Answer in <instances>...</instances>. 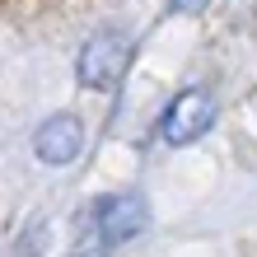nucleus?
<instances>
[{"label":"nucleus","instance_id":"1","mask_svg":"<svg viewBox=\"0 0 257 257\" xmlns=\"http://www.w3.org/2000/svg\"><path fill=\"white\" fill-rule=\"evenodd\" d=\"M126 61H131V38L122 28H103L80 52V84L84 89H112L126 75Z\"/></svg>","mask_w":257,"mask_h":257},{"label":"nucleus","instance_id":"2","mask_svg":"<svg viewBox=\"0 0 257 257\" xmlns=\"http://www.w3.org/2000/svg\"><path fill=\"white\" fill-rule=\"evenodd\" d=\"M210 126H215V98H210V89L192 84L164 108L159 136H164V145H192V141H201Z\"/></svg>","mask_w":257,"mask_h":257},{"label":"nucleus","instance_id":"3","mask_svg":"<svg viewBox=\"0 0 257 257\" xmlns=\"http://www.w3.org/2000/svg\"><path fill=\"white\" fill-rule=\"evenodd\" d=\"M89 220H94L98 243L112 248V243H126V238H136V234L150 224V206H145L141 192H112V196H103V201L89 210Z\"/></svg>","mask_w":257,"mask_h":257},{"label":"nucleus","instance_id":"4","mask_svg":"<svg viewBox=\"0 0 257 257\" xmlns=\"http://www.w3.org/2000/svg\"><path fill=\"white\" fill-rule=\"evenodd\" d=\"M33 150H38V159L42 164H75L80 159V150H84V122L75 112H56V117H47V122L38 126V136H33Z\"/></svg>","mask_w":257,"mask_h":257},{"label":"nucleus","instance_id":"5","mask_svg":"<svg viewBox=\"0 0 257 257\" xmlns=\"http://www.w3.org/2000/svg\"><path fill=\"white\" fill-rule=\"evenodd\" d=\"M169 5H173L178 14H196V10H206L210 0H169Z\"/></svg>","mask_w":257,"mask_h":257},{"label":"nucleus","instance_id":"6","mask_svg":"<svg viewBox=\"0 0 257 257\" xmlns=\"http://www.w3.org/2000/svg\"><path fill=\"white\" fill-rule=\"evenodd\" d=\"M70 257H108L103 248H80V252H70Z\"/></svg>","mask_w":257,"mask_h":257}]
</instances>
